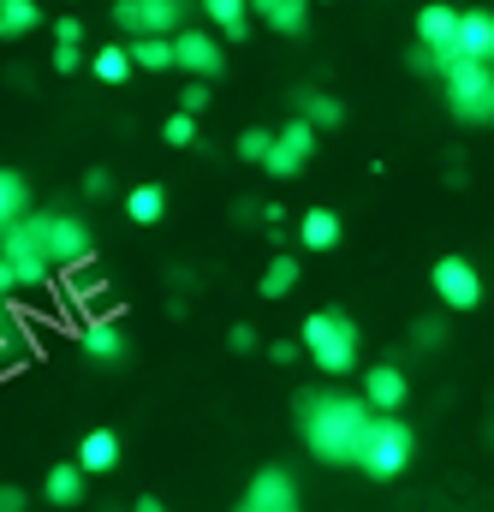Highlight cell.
I'll return each mask as SVG.
<instances>
[{
  "mask_svg": "<svg viewBox=\"0 0 494 512\" xmlns=\"http://www.w3.org/2000/svg\"><path fill=\"white\" fill-rule=\"evenodd\" d=\"M489 66H494V48H489Z\"/></svg>",
  "mask_w": 494,
  "mask_h": 512,
  "instance_id": "cell-40",
  "label": "cell"
},
{
  "mask_svg": "<svg viewBox=\"0 0 494 512\" xmlns=\"http://www.w3.org/2000/svg\"><path fill=\"white\" fill-rule=\"evenodd\" d=\"M78 346H84V358H96V364H114V358H125V334L114 328V322H102V316L84 328V340H78Z\"/></svg>",
  "mask_w": 494,
  "mask_h": 512,
  "instance_id": "cell-19",
  "label": "cell"
},
{
  "mask_svg": "<svg viewBox=\"0 0 494 512\" xmlns=\"http://www.w3.org/2000/svg\"><path fill=\"white\" fill-rule=\"evenodd\" d=\"M298 346H304V358H310L316 370H328V376L358 370V322H352L346 310H316V316H304Z\"/></svg>",
  "mask_w": 494,
  "mask_h": 512,
  "instance_id": "cell-2",
  "label": "cell"
},
{
  "mask_svg": "<svg viewBox=\"0 0 494 512\" xmlns=\"http://www.w3.org/2000/svg\"><path fill=\"white\" fill-rule=\"evenodd\" d=\"M405 393H411L405 370H393V364L364 370V405H370V411H399V405H405Z\"/></svg>",
  "mask_w": 494,
  "mask_h": 512,
  "instance_id": "cell-13",
  "label": "cell"
},
{
  "mask_svg": "<svg viewBox=\"0 0 494 512\" xmlns=\"http://www.w3.org/2000/svg\"><path fill=\"white\" fill-rule=\"evenodd\" d=\"M161 137H167L173 149H191V143H197V114H185V108H179V114L161 126Z\"/></svg>",
  "mask_w": 494,
  "mask_h": 512,
  "instance_id": "cell-28",
  "label": "cell"
},
{
  "mask_svg": "<svg viewBox=\"0 0 494 512\" xmlns=\"http://www.w3.org/2000/svg\"><path fill=\"white\" fill-rule=\"evenodd\" d=\"M42 24V6L36 0H0V42H18Z\"/></svg>",
  "mask_w": 494,
  "mask_h": 512,
  "instance_id": "cell-21",
  "label": "cell"
},
{
  "mask_svg": "<svg viewBox=\"0 0 494 512\" xmlns=\"http://www.w3.org/2000/svg\"><path fill=\"white\" fill-rule=\"evenodd\" d=\"M114 24L125 36H173L185 30V0H114Z\"/></svg>",
  "mask_w": 494,
  "mask_h": 512,
  "instance_id": "cell-6",
  "label": "cell"
},
{
  "mask_svg": "<svg viewBox=\"0 0 494 512\" xmlns=\"http://www.w3.org/2000/svg\"><path fill=\"white\" fill-rule=\"evenodd\" d=\"M274 143H280L286 155H298V161H310V155H316V126H310V120L298 114L292 126H280V131H274Z\"/></svg>",
  "mask_w": 494,
  "mask_h": 512,
  "instance_id": "cell-26",
  "label": "cell"
},
{
  "mask_svg": "<svg viewBox=\"0 0 494 512\" xmlns=\"http://www.w3.org/2000/svg\"><path fill=\"white\" fill-rule=\"evenodd\" d=\"M292 286H298V262H292V256H274V262L262 268V280H256L262 298H286Z\"/></svg>",
  "mask_w": 494,
  "mask_h": 512,
  "instance_id": "cell-24",
  "label": "cell"
},
{
  "mask_svg": "<svg viewBox=\"0 0 494 512\" xmlns=\"http://www.w3.org/2000/svg\"><path fill=\"white\" fill-rule=\"evenodd\" d=\"M304 120H310L316 131H340V126H346V108H340L334 96H322V90H310V96H304Z\"/></svg>",
  "mask_w": 494,
  "mask_h": 512,
  "instance_id": "cell-25",
  "label": "cell"
},
{
  "mask_svg": "<svg viewBox=\"0 0 494 512\" xmlns=\"http://www.w3.org/2000/svg\"><path fill=\"white\" fill-rule=\"evenodd\" d=\"M203 12H209L215 36H233V42L250 36V0H203Z\"/></svg>",
  "mask_w": 494,
  "mask_h": 512,
  "instance_id": "cell-18",
  "label": "cell"
},
{
  "mask_svg": "<svg viewBox=\"0 0 494 512\" xmlns=\"http://www.w3.org/2000/svg\"><path fill=\"white\" fill-rule=\"evenodd\" d=\"M0 512H24V489H6L0 483Z\"/></svg>",
  "mask_w": 494,
  "mask_h": 512,
  "instance_id": "cell-35",
  "label": "cell"
},
{
  "mask_svg": "<svg viewBox=\"0 0 494 512\" xmlns=\"http://www.w3.org/2000/svg\"><path fill=\"white\" fill-rule=\"evenodd\" d=\"M405 465H411V423H399L393 411H375L364 429V447H358V471L375 483H393Z\"/></svg>",
  "mask_w": 494,
  "mask_h": 512,
  "instance_id": "cell-3",
  "label": "cell"
},
{
  "mask_svg": "<svg viewBox=\"0 0 494 512\" xmlns=\"http://www.w3.org/2000/svg\"><path fill=\"white\" fill-rule=\"evenodd\" d=\"M227 346H233V352H250V346H256V334H250L245 322H233V334H227Z\"/></svg>",
  "mask_w": 494,
  "mask_h": 512,
  "instance_id": "cell-34",
  "label": "cell"
},
{
  "mask_svg": "<svg viewBox=\"0 0 494 512\" xmlns=\"http://www.w3.org/2000/svg\"><path fill=\"white\" fill-rule=\"evenodd\" d=\"M411 340H423V346H435V340H441V322H417V328H411Z\"/></svg>",
  "mask_w": 494,
  "mask_h": 512,
  "instance_id": "cell-36",
  "label": "cell"
},
{
  "mask_svg": "<svg viewBox=\"0 0 494 512\" xmlns=\"http://www.w3.org/2000/svg\"><path fill=\"white\" fill-rule=\"evenodd\" d=\"M179 108H185V114H203V108H209V84H185V90H179Z\"/></svg>",
  "mask_w": 494,
  "mask_h": 512,
  "instance_id": "cell-31",
  "label": "cell"
},
{
  "mask_svg": "<svg viewBox=\"0 0 494 512\" xmlns=\"http://www.w3.org/2000/svg\"><path fill=\"white\" fill-rule=\"evenodd\" d=\"M429 280H435V298H441L447 310H477V304H483V274H477L471 256H441Z\"/></svg>",
  "mask_w": 494,
  "mask_h": 512,
  "instance_id": "cell-8",
  "label": "cell"
},
{
  "mask_svg": "<svg viewBox=\"0 0 494 512\" xmlns=\"http://www.w3.org/2000/svg\"><path fill=\"white\" fill-rule=\"evenodd\" d=\"M78 465H84V477H108L120 465V435L114 429H90L78 441Z\"/></svg>",
  "mask_w": 494,
  "mask_h": 512,
  "instance_id": "cell-14",
  "label": "cell"
},
{
  "mask_svg": "<svg viewBox=\"0 0 494 512\" xmlns=\"http://www.w3.org/2000/svg\"><path fill=\"white\" fill-rule=\"evenodd\" d=\"M268 358H274V364H298V358H304V346H298V340H274V346H268Z\"/></svg>",
  "mask_w": 494,
  "mask_h": 512,
  "instance_id": "cell-33",
  "label": "cell"
},
{
  "mask_svg": "<svg viewBox=\"0 0 494 512\" xmlns=\"http://www.w3.org/2000/svg\"><path fill=\"white\" fill-rule=\"evenodd\" d=\"M161 209H167V197H161V185H137V191L125 197V215H131L137 227H155V221H161Z\"/></svg>",
  "mask_w": 494,
  "mask_h": 512,
  "instance_id": "cell-23",
  "label": "cell"
},
{
  "mask_svg": "<svg viewBox=\"0 0 494 512\" xmlns=\"http://www.w3.org/2000/svg\"><path fill=\"white\" fill-rule=\"evenodd\" d=\"M18 280H12V268H6V256H0V304H6V292H12Z\"/></svg>",
  "mask_w": 494,
  "mask_h": 512,
  "instance_id": "cell-38",
  "label": "cell"
},
{
  "mask_svg": "<svg viewBox=\"0 0 494 512\" xmlns=\"http://www.w3.org/2000/svg\"><path fill=\"white\" fill-rule=\"evenodd\" d=\"M298 411H304V447L322 465H358L364 429L375 417L364 399H352V393H298Z\"/></svg>",
  "mask_w": 494,
  "mask_h": 512,
  "instance_id": "cell-1",
  "label": "cell"
},
{
  "mask_svg": "<svg viewBox=\"0 0 494 512\" xmlns=\"http://www.w3.org/2000/svg\"><path fill=\"white\" fill-rule=\"evenodd\" d=\"M84 489H90V477H84V465L72 459V465H54L48 477H42V495L54 501V507H78L84 501Z\"/></svg>",
  "mask_w": 494,
  "mask_h": 512,
  "instance_id": "cell-15",
  "label": "cell"
},
{
  "mask_svg": "<svg viewBox=\"0 0 494 512\" xmlns=\"http://www.w3.org/2000/svg\"><path fill=\"white\" fill-rule=\"evenodd\" d=\"M441 78H447V108L465 126H494V66L489 60H453Z\"/></svg>",
  "mask_w": 494,
  "mask_h": 512,
  "instance_id": "cell-4",
  "label": "cell"
},
{
  "mask_svg": "<svg viewBox=\"0 0 494 512\" xmlns=\"http://www.w3.org/2000/svg\"><path fill=\"white\" fill-rule=\"evenodd\" d=\"M298 245H304V251H334V245H340V215H334V209H310V215L298 221Z\"/></svg>",
  "mask_w": 494,
  "mask_h": 512,
  "instance_id": "cell-17",
  "label": "cell"
},
{
  "mask_svg": "<svg viewBox=\"0 0 494 512\" xmlns=\"http://www.w3.org/2000/svg\"><path fill=\"white\" fill-rule=\"evenodd\" d=\"M90 72H96V84H125V78H131V54H125V48H96Z\"/></svg>",
  "mask_w": 494,
  "mask_h": 512,
  "instance_id": "cell-27",
  "label": "cell"
},
{
  "mask_svg": "<svg viewBox=\"0 0 494 512\" xmlns=\"http://www.w3.org/2000/svg\"><path fill=\"white\" fill-rule=\"evenodd\" d=\"M54 42H60V48H84V18H72V12L54 18Z\"/></svg>",
  "mask_w": 494,
  "mask_h": 512,
  "instance_id": "cell-30",
  "label": "cell"
},
{
  "mask_svg": "<svg viewBox=\"0 0 494 512\" xmlns=\"http://www.w3.org/2000/svg\"><path fill=\"white\" fill-rule=\"evenodd\" d=\"M494 48V12L483 6H471V12H459V36H453V60H489Z\"/></svg>",
  "mask_w": 494,
  "mask_h": 512,
  "instance_id": "cell-12",
  "label": "cell"
},
{
  "mask_svg": "<svg viewBox=\"0 0 494 512\" xmlns=\"http://www.w3.org/2000/svg\"><path fill=\"white\" fill-rule=\"evenodd\" d=\"M173 66L191 72V78H221V66H227L221 36H209V30H173Z\"/></svg>",
  "mask_w": 494,
  "mask_h": 512,
  "instance_id": "cell-9",
  "label": "cell"
},
{
  "mask_svg": "<svg viewBox=\"0 0 494 512\" xmlns=\"http://www.w3.org/2000/svg\"><path fill=\"white\" fill-rule=\"evenodd\" d=\"M268 143H274V131L250 126L245 137H239V155H245V161H256V167H262V155H268Z\"/></svg>",
  "mask_w": 494,
  "mask_h": 512,
  "instance_id": "cell-29",
  "label": "cell"
},
{
  "mask_svg": "<svg viewBox=\"0 0 494 512\" xmlns=\"http://www.w3.org/2000/svg\"><path fill=\"white\" fill-rule=\"evenodd\" d=\"M304 12H310V0H250V18H262L280 36H298L304 30Z\"/></svg>",
  "mask_w": 494,
  "mask_h": 512,
  "instance_id": "cell-16",
  "label": "cell"
},
{
  "mask_svg": "<svg viewBox=\"0 0 494 512\" xmlns=\"http://www.w3.org/2000/svg\"><path fill=\"white\" fill-rule=\"evenodd\" d=\"M78 66H84V48H54V72L60 78H72Z\"/></svg>",
  "mask_w": 494,
  "mask_h": 512,
  "instance_id": "cell-32",
  "label": "cell"
},
{
  "mask_svg": "<svg viewBox=\"0 0 494 512\" xmlns=\"http://www.w3.org/2000/svg\"><path fill=\"white\" fill-rule=\"evenodd\" d=\"M137 512H167V507H161L155 495H143V501H137Z\"/></svg>",
  "mask_w": 494,
  "mask_h": 512,
  "instance_id": "cell-39",
  "label": "cell"
},
{
  "mask_svg": "<svg viewBox=\"0 0 494 512\" xmlns=\"http://www.w3.org/2000/svg\"><path fill=\"white\" fill-rule=\"evenodd\" d=\"M453 36H459V12L453 6H423L417 12V42L435 54V72L453 66Z\"/></svg>",
  "mask_w": 494,
  "mask_h": 512,
  "instance_id": "cell-11",
  "label": "cell"
},
{
  "mask_svg": "<svg viewBox=\"0 0 494 512\" xmlns=\"http://www.w3.org/2000/svg\"><path fill=\"white\" fill-rule=\"evenodd\" d=\"M36 233H42V251H48L54 268H78L84 256L96 251L90 227H84V221H72V215H36Z\"/></svg>",
  "mask_w": 494,
  "mask_h": 512,
  "instance_id": "cell-7",
  "label": "cell"
},
{
  "mask_svg": "<svg viewBox=\"0 0 494 512\" xmlns=\"http://www.w3.org/2000/svg\"><path fill=\"white\" fill-rule=\"evenodd\" d=\"M0 256H6V268H12V280L18 286H42L48 280V251H42V233H36V215H24V221H12L6 233H0Z\"/></svg>",
  "mask_w": 494,
  "mask_h": 512,
  "instance_id": "cell-5",
  "label": "cell"
},
{
  "mask_svg": "<svg viewBox=\"0 0 494 512\" xmlns=\"http://www.w3.org/2000/svg\"><path fill=\"white\" fill-rule=\"evenodd\" d=\"M84 191L90 197H108V173H84Z\"/></svg>",
  "mask_w": 494,
  "mask_h": 512,
  "instance_id": "cell-37",
  "label": "cell"
},
{
  "mask_svg": "<svg viewBox=\"0 0 494 512\" xmlns=\"http://www.w3.org/2000/svg\"><path fill=\"white\" fill-rule=\"evenodd\" d=\"M30 215V185L12 173V167H0V233L12 227V221H24Z\"/></svg>",
  "mask_w": 494,
  "mask_h": 512,
  "instance_id": "cell-22",
  "label": "cell"
},
{
  "mask_svg": "<svg viewBox=\"0 0 494 512\" xmlns=\"http://www.w3.org/2000/svg\"><path fill=\"white\" fill-rule=\"evenodd\" d=\"M125 54L143 72H167L173 66V36H125Z\"/></svg>",
  "mask_w": 494,
  "mask_h": 512,
  "instance_id": "cell-20",
  "label": "cell"
},
{
  "mask_svg": "<svg viewBox=\"0 0 494 512\" xmlns=\"http://www.w3.org/2000/svg\"><path fill=\"white\" fill-rule=\"evenodd\" d=\"M239 512H298V489H292V477H286L280 465H262V471L250 477Z\"/></svg>",
  "mask_w": 494,
  "mask_h": 512,
  "instance_id": "cell-10",
  "label": "cell"
}]
</instances>
